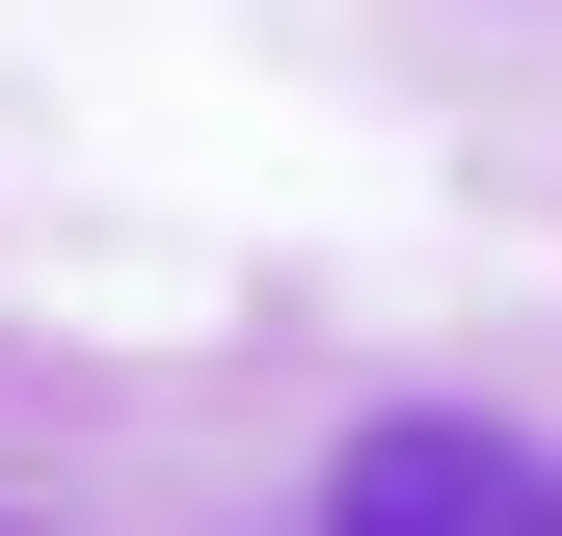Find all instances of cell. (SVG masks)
Returning a JSON list of instances; mask_svg holds the SVG:
<instances>
[{
    "label": "cell",
    "mask_w": 562,
    "mask_h": 536,
    "mask_svg": "<svg viewBox=\"0 0 562 536\" xmlns=\"http://www.w3.org/2000/svg\"><path fill=\"white\" fill-rule=\"evenodd\" d=\"M322 536H562V456L482 429V402H375L322 456Z\"/></svg>",
    "instance_id": "obj_1"
}]
</instances>
